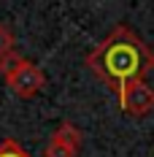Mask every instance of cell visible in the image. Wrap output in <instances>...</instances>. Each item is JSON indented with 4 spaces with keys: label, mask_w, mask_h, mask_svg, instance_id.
Wrapping results in <instances>:
<instances>
[{
    "label": "cell",
    "mask_w": 154,
    "mask_h": 157,
    "mask_svg": "<svg viewBox=\"0 0 154 157\" xmlns=\"http://www.w3.org/2000/svg\"><path fill=\"white\" fill-rule=\"evenodd\" d=\"M11 52H16V35H14V30L8 25L0 22V57L11 54Z\"/></svg>",
    "instance_id": "5b68a950"
},
{
    "label": "cell",
    "mask_w": 154,
    "mask_h": 157,
    "mask_svg": "<svg viewBox=\"0 0 154 157\" xmlns=\"http://www.w3.org/2000/svg\"><path fill=\"white\" fill-rule=\"evenodd\" d=\"M81 141H84V136H81V130H78L73 122H60V127L51 133V138L46 144V157H78L81 152Z\"/></svg>",
    "instance_id": "277c9868"
},
{
    "label": "cell",
    "mask_w": 154,
    "mask_h": 157,
    "mask_svg": "<svg viewBox=\"0 0 154 157\" xmlns=\"http://www.w3.org/2000/svg\"><path fill=\"white\" fill-rule=\"evenodd\" d=\"M84 65L106 84L119 92L130 81H143L154 71V49L127 25H116L106 38L84 54Z\"/></svg>",
    "instance_id": "6da1fadb"
},
{
    "label": "cell",
    "mask_w": 154,
    "mask_h": 157,
    "mask_svg": "<svg viewBox=\"0 0 154 157\" xmlns=\"http://www.w3.org/2000/svg\"><path fill=\"white\" fill-rule=\"evenodd\" d=\"M116 95L127 117H146L154 111V87H149L146 81H130Z\"/></svg>",
    "instance_id": "3957f363"
},
{
    "label": "cell",
    "mask_w": 154,
    "mask_h": 157,
    "mask_svg": "<svg viewBox=\"0 0 154 157\" xmlns=\"http://www.w3.org/2000/svg\"><path fill=\"white\" fill-rule=\"evenodd\" d=\"M22 60H24V57H22L19 52H11V54H6V57H0V76L6 78V76H8V73H11V71L16 68V65L22 63Z\"/></svg>",
    "instance_id": "52a82bcc"
},
{
    "label": "cell",
    "mask_w": 154,
    "mask_h": 157,
    "mask_svg": "<svg viewBox=\"0 0 154 157\" xmlns=\"http://www.w3.org/2000/svg\"><path fill=\"white\" fill-rule=\"evenodd\" d=\"M3 81H6V87H8L16 98L30 100V98H35L38 92H43V87H46V73L32 63V60L24 57Z\"/></svg>",
    "instance_id": "7a4b0ae2"
},
{
    "label": "cell",
    "mask_w": 154,
    "mask_h": 157,
    "mask_svg": "<svg viewBox=\"0 0 154 157\" xmlns=\"http://www.w3.org/2000/svg\"><path fill=\"white\" fill-rule=\"evenodd\" d=\"M0 157H30L24 152V146L14 138H6V141H0Z\"/></svg>",
    "instance_id": "8992f818"
}]
</instances>
